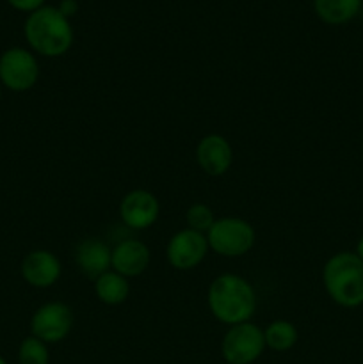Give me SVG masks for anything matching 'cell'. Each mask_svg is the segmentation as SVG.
Instances as JSON below:
<instances>
[{
    "mask_svg": "<svg viewBox=\"0 0 363 364\" xmlns=\"http://www.w3.org/2000/svg\"><path fill=\"white\" fill-rule=\"evenodd\" d=\"M210 313L224 326L249 322L256 309L253 284L237 274H221L210 283L206 294Z\"/></svg>",
    "mask_w": 363,
    "mask_h": 364,
    "instance_id": "1",
    "label": "cell"
},
{
    "mask_svg": "<svg viewBox=\"0 0 363 364\" xmlns=\"http://www.w3.org/2000/svg\"><path fill=\"white\" fill-rule=\"evenodd\" d=\"M23 34L32 52L43 57H63L73 45L71 21L53 6H43L28 14Z\"/></svg>",
    "mask_w": 363,
    "mask_h": 364,
    "instance_id": "2",
    "label": "cell"
},
{
    "mask_svg": "<svg viewBox=\"0 0 363 364\" xmlns=\"http://www.w3.org/2000/svg\"><path fill=\"white\" fill-rule=\"evenodd\" d=\"M326 294L342 308H359L363 304V262L351 251L331 256L322 269Z\"/></svg>",
    "mask_w": 363,
    "mask_h": 364,
    "instance_id": "3",
    "label": "cell"
},
{
    "mask_svg": "<svg viewBox=\"0 0 363 364\" xmlns=\"http://www.w3.org/2000/svg\"><path fill=\"white\" fill-rule=\"evenodd\" d=\"M255 230L251 224L238 217H223L216 219L209 231L206 242L216 255L224 258H238L248 255L255 245Z\"/></svg>",
    "mask_w": 363,
    "mask_h": 364,
    "instance_id": "4",
    "label": "cell"
},
{
    "mask_svg": "<svg viewBox=\"0 0 363 364\" xmlns=\"http://www.w3.org/2000/svg\"><path fill=\"white\" fill-rule=\"evenodd\" d=\"M265 348L263 329L251 322L231 326L221 341V355L228 364H253Z\"/></svg>",
    "mask_w": 363,
    "mask_h": 364,
    "instance_id": "5",
    "label": "cell"
},
{
    "mask_svg": "<svg viewBox=\"0 0 363 364\" xmlns=\"http://www.w3.org/2000/svg\"><path fill=\"white\" fill-rule=\"evenodd\" d=\"M39 80V63L34 53L21 46L7 48L0 55V84L14 92H25Z\"/></svg>",
    "mask_w": 363,
    "mask_h": 364,
    "instance_id": "6",
    "label": "cell"
},
{
    "mask_svg": "<svg viewBox=\"0 0 363 364\" xmlns=\"http://www.w3.org/2000/svg\"><path fill=\"white\" fill-rule=\"evenodd\" d=\"M73 311L64 302H46L39 306L31 318V333L38 340L48 343H59L73 327Z\"/></svg>",
    "mask_w": 363,
    "mask_h": 364,
    "instance_id": "7",
    "label": "cell"
},
{
    "mask_svg": "<svg viewBox=\"0 0 363 364\" xmlns=\"http://www.w3.org/2000/svg\"><path fill=\"white\" fill-rule=\"evenodd\" d=\"M206 235L194 230H180L171 237L166 247V258L169 265L177 270H192L205 259L209 252Z\"/></svg>",
    "mask_w": 363,
    "mask_h": 364,
    "instance_id": "8",
    "label": "cell"
},
{
    "mask_svg": "<svg viewBox=\"0 0 363 364\" xmlns=\"http://www.w3.org/2000/svg\"><path fill=\"white\" fill-rule=\"evenodd\" d=\"M160 203L149 191L135 188L125 194L120 203V217L132 230H148L157 223Z\"/></svg>",
    "mask_w": 363,
    "mask_h": 364,
    "instance_id": "9",
    "label": "cell"
},
{
    "mask_svg": "<svg viewBox=\"0 0 363 364\" xmlns=\"http://www.w3.org/2000/svg\"><path fill=\"white\" fill-rule=\"evenodd\" d=\"M196 162L209 176H223L233 162V149L226 137L209 134L196 146Z\"/></svg>",
    "mask_w": 363,
    "mask_h": 364,
    "instance_id": "10",
    "label": "cell"
},
{
    "mask_svg": "<svg viewBox=\"0 0 363 364\" xmlns=\"http://www.w3.org/2000/svg\"><path fill=\"white\" fill-rule=\"evenodd\" d=\"M25 283L34 288H50L59 281L63 267L59 258L46 249H36L25 255L20 267Z\"/></svg>",
    "mask_w": 363,
    "mask_h": 364,
    "instance_id": "11",
    "label": "cell"
},
{
    "mask_svg": "<svg viewBox=\"0 0 363 364\" xmlns=\"http://www.w3.org/2000/svg\"><path fill=\"white\" fill-rule=\"evenodd\" d=\"M149 262H152V252L148 245L135 238H128L112 249L110 269L128 279V277H137L144 274Z\"/></svg>",
    "mask_w": 363,
    "mask_h": 364,
    "instance_id": "12",
    "label": "cell"
},
{
    "mask_svg": "<svg viewBox=\"0 0 363 364\" xmlns=\"http://www.w3.org/2000/svg\"><path fill=\"white\" fill-rule=\"evenodd\" d=\"M112 249L100 238H85L75 247V263L84 276L96 279L110 270Z\"/></svg>",
    "mask_w": 363,
    "mask_h": 364,
    "instance_id": "13",
    "label": "cell"
},
{
    "mask_svg": "<svg viewBox=\"0 0 363 364\" xmlns=\"http://www.w3.org/2000/svg\"><path fill=\"white\" fill-rule=\"evenodd\" d=\"M95 294L103 304L120 306L128 299L130 284H128L127 277L110 269L95 279Z\"/></svg>",
    "mask_w": 363,
    "mask_h": 364,
    "instance_id": "14",
    "label": "cell"
},
{
    "mask_svg": "<svg viewBox=\"0 0 363 364\" xmlns=\"http://www.w3.org/2000/svg\"><path fill=\"white\" fill-rule=\"evenodd\" d=\"M363 0H313L317 16L327 25H344L359 13Z\"/></svg>",
    "mask_w": 363,
    "mask_h": 364,
    "instance_id": "15",
    "label": "cell"
},
{
    "mask_svg": "<svg viewBox=\"0 0 363 364\" xmlns=\"http://www.w3.org/2000/svg\"><path fill=\"white\" fill-rule=\"evenodd\" d=\"M298 329L288 320H274L263 329L265 347L273 352H287L298 343Z\"/></svg>",
    "mask_w": 363,
    "mask_h": 364,
    "instance_id": "16",
    "label": "cell"
},
{
    "mask_svg": "<svg viewBox=\"0 0 363 364\" xmlns=\"http://www.w3.org/2000/svg\"><path fill=\"white\" fill-rule=\"evenodd\" d=\"M18 363L20 364H48L50 352L45 341L36 336L25 338L18 347Z\"/></svg>",
    "mask_w": 363,
    "mask_h": 364,
    "instance_id": "17",
    "label": "cell"
},
{
    "mask_svg": "<svg viewBox=\"0 0 363 364\" xmlns=\"http://www.w3.org/2000/svg\"><path fill=\"white\" fill-rule=\"evenodd\" d=\"M185 220H187L189 230L206 235V231L216 223V217H214L212 208L206 206L205 203H194V205L189 206L187 213H185Z\"/></svg>",
    "mask_w": 363,
    "mask_h": 364,
    "instance_id": "18",
    "label": "cell"
},
{
    "mask_svg": "<svg viewBox=\"0 0 363 364\" xmlns=\"http://www.w3.org/2000/svg\"><path fill=\"white\" fill-rule=\"evenodd\" d=\"M46 0H7V4H9L13 9L16 11H21V13H34V11L41 9L43 6H45Z\"/></svg>",
    "mask_w": 363,
    "mask_h": 364,
    "instance_id": "19",
    "label": "cell"
},
{
    "mask_svg": "<svg viewBox=\"0 0 363 364\" xmlns=\"http://www.w3.org/2000/svg\"><path fill=\"white\" fill-rule=\"evenodd\" d=\"M57 9H59L60 13H63L64 16L70 20L71 16H75V14L78 13V2L77 0H60L59 6H57Z\"/></svg>",
    "mask_w": 363,
    "mask_h": 364,
    "instance_id": "20",
    "label": "cell"
},
{
    "mask_svg": "<svg viewBox=\"0 0 363 364\" xmlns=\"http://www.w3.org/2000/svg\"><path fill=\"white\" fill-rule=\"evenodd\" d=\"M354 255L358 256V258L362 259V262H363V237L359 238L358 244H356V251H354Z\"/></svg>",
    "mask_w": 363,
    "mask_h": 364,
    "instance_id": "21",
    "label": "cell"
},
{
    "mask_svg": "<svg viewBox=\"0 0 363 364\" xmlns=\"http://www.w3.org/2000/svg\"><path fill=\"white\" fill-rule=\"evenodd\" d=\"M0 364H7V361L2 358V355H0Z\"/></svg>",
    "mask_w": 363,
    "mask_h": 364,
    "instance_id": "22",
    "label": "cell"
},
{
    "mask_svg": "<svg viewBox=\"0 0 363 364\" xmlns=\"http://www.w3.org/2000/svg\"><path fill=\"white\" fill-rule=\"evenodd\" d=\"M0 98H2V84H0Z\"/></svg>",
    "mask_w": 363,
    "mask_h": 364,
    "instance_id": "23",
    "label": "cell"
},
{
    "mask_svg": "<svg viewBox=\"0 0 363 364\" xmlns=\"http://www.w3.org/2000/svg\"><path fill=\"white\" fill-rule=\"evenodd\" d=\"M362 155H363V146H362Z\"/></svg>",
    "mask_w": 363,
    "mask_h": 364,
    "instance_id": "24",
    "label": "cell"
}]
</instances>
